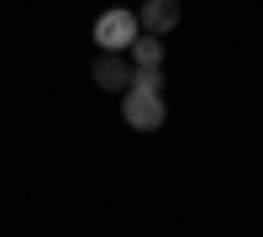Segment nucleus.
Listing matches in <instances>:
<instances>
[{
  "label": "nucleus",
  "instance_id": "1",
  "mask_svg": "<svg viewBox=\"0 0 263 237\" xmlns=\"http://www.w3.org/2000/svg\"><path fill=\"white\" fill-rule=\"evenodd\" d=\"M121 116L126 126H137V132H158L168 105H163V90H142V84H126L121 90Z\"/></svg>",
  "mask_w": 263,
  "mask_h": 237
},
{
  "label": "nucleus",
  "instance_id": "3",
  "mask_svg": "<svg viewBox=\"0 0 263 237\" xmlns=\"http://www.w3.org/2000/svg\"><path fill=\"white\" fill-rule=\"evenodd\" d=\"M95 84L100 90H111V95H121L126 84H132V63H126V53H116V48H100V58H95Z\"/></svg>",
  "mask_w": 263,
  "mask_h": 237
},
{
  "label": "nucleus",
  "instance_id": "2",
  "mask_svg": "<svg viewBox=\"0 0 263 237\" xmlns=\"http://www.w3.org/2000/svg\"><path fill=\"white\" fill-rule=\"evenodd\" d=\"M137 32H142L137 11H121V6H116V11H105V16L95 21V42H100V48H116V53H126Z\"/></svg>",
  "mask_w": 263,
  "mask_h": 237
},
{
  "label": "nucleus",
  "instance_id": "4",
  "mask_svg": "<svg viewBox=\"0 0 263 237\" xmlns=\"http://www.w3.org/2000/svg\"><path fill=\"white\" fill-rule=\"evenodd\" d=\"M137 21H142V32H158V37H168L174 27H179V0H142Z\"/></svg>",
  "mask_w": 263,
  "mask_h": 237
},
{
  "label": "nucleus",
  "instance_id": "5",
  "mask_svg": "<svg viewBox=\"0 0 263 237\" xmlns=\"http://www.w3.org/2000/svg\"><path fill=\"white\" fill-rule=\"evenodd\" d=\"M126 58L137 63V69H142V63H163V37L158 32H137L132 48H126Z\"/></svg>",
  "mask_w": 263,
  "mask_h": 237
}]
</instances>
